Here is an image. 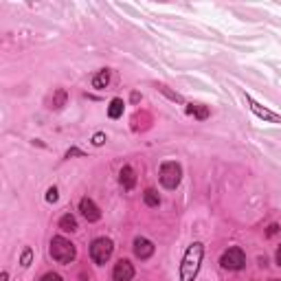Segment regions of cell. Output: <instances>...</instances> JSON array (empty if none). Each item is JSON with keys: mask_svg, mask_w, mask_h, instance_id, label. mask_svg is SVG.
Segmentation results:
<instances>
[{"mask_svg": "<svg viewBox=\"0 0 281 281\" xmlns=\"http://www.w3.org/2000/svg\"><path fill=\"white\" fill-rule=\"evenodd\" d=\"M202 257H204V246L200 242H194L187 249L185 257H183V264H180V281H194L198 277Z\"/></svg>", "mask_w": 281, "mask_h": 281, "instance_id": "1", "label": "cell"}, {"mask_svg": "<svg viewBox=\"0 0 281 281\" xmlns=\"http://www.w3.org/2000/svg\"><path fill=\"white\" fill-rule=\"evenodd\" d=\"M77 255V249L71 239H66L62 235H57L51 239V257L57 261V264H71L75 259Z\"/></svg>", "mask_w": 281, "mask_h": 281, "instance_id": "2", "label": "cell"}, {"mask_svg": "<svg viewBox=\"0 0 281 281\" xmlns=\"http://www.w3.org/2000/svg\"><path fill=\"white\" fill-rule=\"evenodd\" d=\"M112 251H114V244L108 237H97V239H93V244H90V257H93V261L99 264V266H103V264L112 257Z\"/></svg>", "mask_w": 281, "mask_h": 281, "instance_id": "3", "label": "cell"}, {"mask_svg": "<svg viewBox=\"0 0 281 281\" xmlns=\"http://www.w3.org/2000/svg\"><path fill=\"white\" fill-rule=\"evenodd\" d=\"M180 178H183V169L178 163L167 161L161 165V185L165 189H176L180 185Z\"/></svg>", "mask_w": 281, "mask_h": 281, "instance_id": "4", "label": "cell"}, {"mask_svg": "<svg viewBox=\"0 0 281 281\" xmlns=\"http://www.w3.org/2000/svg\"><path fill=\"white\" fill-rule=\"evenodd\" d=\"M220 266L226 268V270H242L246 266V255L242 249H237V246H233V249H229L222 253L220 257Z\"/></svg>", "mask_w": 281, "mask_h": 281, "instance_id": "5", "label": "cell"}, {"mask_svg": "<svg viewBox=\"0 0 281 281\" xmlns=\"http://www.w3.org/2000/svg\"><path fill=\"white\" fill-rule=\"evenodd\" d=\"M132 277H134V266L128 259H119L114 264V270H112L114 281H132Z\"/></svg>", "mask_w": 281, "mask_h": 281, "instance_id": "6", "label": "cell"}, {"mask_svg": "<svg viewBox=\"0 0 281 281\" xmlns=\"http://www.w3.org/2000/svg\"><path fill=\"white\" fill-rule=\"evenodd\" d=\"M79 211H81V216H84L88 222H99V220H101V211H99V206L90 200V198H81Z\"/></svg>", "mask_w": 281, "mask_h": 281, "instance_id": "7", "label": "cell"}, {"mask_svg": "<svg viewBox=\"0 0 281 281\" xmlns=\"http://www.w3.org/2000/svg\"><path fill=\"white\" fill-rule=\"evenodd\" d=\"M134 255L138 259H150L154 255V244L145 237H136L134 239Z\"/></svg>", "mask_w": 281, "mask_h": 281, "instance_id": "8", "label": "cell"}, {"mask_svg": "<svg viewBox=\"0 0 281 281\" xmlns=\"http://www.w3.org/2000/svg\"><path fill=\"white\" fill-rule=\"evenodd\" d=\"M246 101L251 103V110L257 114L259 119H266V121H272V123H281V117H277V114H272L270 110H266V108H261V106L257 103V101H253L251 97H246Z\"/></svg>", "mask_w": 281, "mask_h": 281, "instance_id": "9", "label": "cell"}, {"mask_svg": "<svg viewBox=\"0 0 281 281\" xmlns=\"http://www.w3.org/2000/svg\"><path fill=\"white\" fill-rule=\"evenodd\" d=\"M119 183H121V187L126 189V191H132L134 189V185H136V176H134V169L132 167H123L121 169V173H119Z\"/></svg>", "mask_w": 281, "mask_h": 281, "instance_id": "10", "label": "cell"}, {"mask_svg": "<svg viewBox=\"0 0 281 281\" xmlns=\"http://www.w3.org/2000/svg\"><path fill=\"white\" fill-rule=\"evenodd\" d=\"M60 229L64 231V233H75V231L79 229V226H77L75 216H71V213H66V216H62V218H60Z\"/></svg>", "mask_w": 281, "mask_h": 281, "instance_id": "11", "label": "cell"}, {"mask_svg": "<svg viewBox=\"0 0 281 281\" xmlns=\"http://www.w3.org/2000/svg\"><path fill=\"white\" fill-rule=\"evenodd\" d=\"M108 81H110V71H99L90 84H93V88H97V90H103L108 86Z\"/></svg>", "mask_w": 281, "mask_h": 281, "instance_id": "12", "label": "cell"}, {"mask_svg": "<svg viewBox=\"0 0 281 281\" xmlns=\"http://www.w3.org/2000/svg\"><path fill=\"white\" fill-rule=\"evenodd\" d=\"M123 106H126V103H123L121 99H112L110 106H108V117L110 119H119L123 114Z\"/></svg>", "mask_w": 281, "mask_h": 281, "instance_id": "13", "label": "cell"}, {"mask_svg": "<svg viewBox=\"0 0 281 281\" xmlns=\"http://www.w3.org/2000/svg\"><path fill=\"white\" fill-rule=\"evenodd\" d=\"M187 112L194 114V117H198V119H206V117H209V108H206V106H200V103H189Z\"/></svg>", "mask_w": 281, "mask_h": 281, "instance_id": "14", "label": "cell"}, {"mask_svg": "<svg viewBox=\"0 0 281 281\" xmlns=\"http://www.w3.org/2000/svg\"><path fill=\"white\" fill-rule=\"evenodd\" d=\"M143 200H145L147 206H159V204H161V196L156 194V189H145Z\"/></svg>", "mask_w": 281, "mask_h": 281, "instance_id": "15", "label": "cell"}, {"mask_svg": "<svg viewBox=\"0 0 281 281\" xmlns=\"http://www.w3.org/2000/svg\"><path fill=\"white\" fill-rule=\"evenodd\" d=\"M64 101H66V90H57L55 97H53V101H51V108H55V110L62 108Z\"/></svg>", "mask_w": 281, "mask_h": 281, "instance_id": "16", "label": "cell"}, {"mask_svg": "<svg viewBox=\"0 0 281 281\" xmlns=\"http://www.w3.org/2000/svg\"><path fill=\"white\" fill-rule=\"evenodd\" d=\"M31 257H33V251H31V249H24V253H22V259H20V264H22L24 268H27L29 264H31Z\"/></svg>", "mask_w": 281, "mask_h": 281, "instance_id": "17", "label": "cell"}, {"mask_svg": "<svg viewBox=\"0 0 281 281\" xmlns=\"http://www.w3.org/2000/svg\"><path fill=\"white\" fill-rule=\"evenodd\" d=\"M57 198H60V196H57V189L51 187V189L46 191V200H48V202H57Z\"/></svg>", "mask_w": 281, "mask_h": 281, "instance_id": "18", "label": "cell"}, {"mask_svg": "<svg viewBox=\"0 0 281 281\" xmlns=\"http://www.w3.org/2000/svg\"><path fill=\"white\" fill-rule=\"evenodd\" d=\"M40 281H62V277L57 275V272H46V275L40 279Z\"/></svg>", "mask_w": 281, "mask_h": 281, "instance_id": "19", "label": "cell"}, {"mask_svg": "<svg viewBox=\"0 0 281 281\" xmlns=\"http://www.w3.org/2000/svg\"><path fill=\"white\" fill-rule=\"evenodd\" d=\"M103 140H106V136L101 134V132H99V134H95V138H93V143H95V145H103Z\"/></svg>", "mask_w": 281, "mask_h": 281, "instance_id": "20", "label": "cell"}, {"mask_svg": "<svg viewBox=\"0 0 281 281\" xmlns=\"http://www.w3.org/2000/svg\"><path fill=\"white\" fill-rule=\"evenodd\" d=\"M277 231H279V226H277V224H270V226H268V237H272V235L277 233Z\"/></svg>", "mask_w": 281, "mask_h": 281, "instance_id": "21", "label": "cell"}, {"mask_svg": "<svg viewBox=\"0 0 281 281\" xmlns=\"http://www.w3.org/2000/svg\"><path fill=\"white\" fill-rule=\"evenodd\" d=\"M277 266H281V246L277 249Z\"/></svg>", "mask_w": 281, "mask_h": 281, "instance_id": "22", "label": "cell"}, {"mask_svg": "<svg viewBox=\"0 0 281 281\" xmlns=\"http://www.w3.org/2000/svg\"><path fill=\"white\" fill-rule=\"evenodd\" d=\"M7 279H9V275H7V270H5L3 275H0V281H7Z\"/></svg>", "mask_w": 281, "mask_h": 281, "instance_id": "23", "label": "cell"}, {"mask_svg": "<svg viewBox=\"0 0 281 281\" xmlns=\"http://www.w3.org/2000/svg\"><path fill=\"white\" fill-rule=\"evenodd\" d=\"M270 281H281V279H270Z\"/></svg>", "mask_w": 281, "mask_h": 281, "instance_id": "24", "label": "cell"}]
</instances>
